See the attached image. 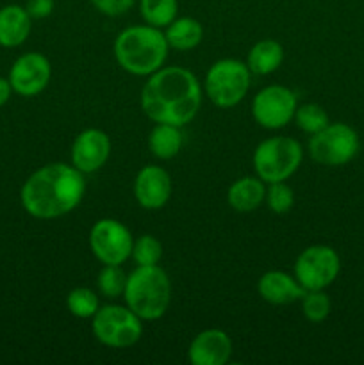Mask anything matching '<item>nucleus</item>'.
<instances>
[{"instance_id":"nucleus-1","label":"nucleus","mask_w":364,"mask_h":365,"mask_svg":"<svg viewBox=\"0 0 364 365\" xmlns=\"http://www.w3.org/2000/svg\"><path fill=\"white\" fill-rule=\"evenodd\" d=\"M202 106V86L189 70L163 66L148 75L141 89V109L153 123L184 127Z\"/></svg>"},{"instance_id":"nucleus-2","label":"nucleus","mask_w":364,"mask_h":365,"mask_svg":"<svg viewBox=\"0 0 364 365\" xmlns=\"http://www.w3.org/2000/svg\"><path fill=\"white\" fill-rule=\"evenodd\" d=\"M86 192L84 173L71 164L52 163L36 170L24 182L20 202L36 220H56L77 209Z\"/></svg>"},{"instance_id":"nucleus-3","label":"nucleus","mask_w":364,"mask_h":365,"mask_svg":"<svg viewBox=\"0 0 364 365\" xmlns=\"http://www.w3.org/2000/svg\"><path fill=\"white\" fill-rule=\"evenodd\" d=\"M164 32L152 25H132L123 29L114 41V57L121 70L136 77H148L164 66L168 59Z\"/></svg>"},{"instance_id":"nucleus-4","label":"nucleus","mask_w":364,"mask_h":365,"mask_svg":"<svg viewBox=\"0 0 364 365\" xmlns=\"http://www.w3.org/2000/svg\"><path fill=\"white\" fill-rule=\"evenodd\" d=\"M123 298L128 309L141 321L161 319L170 309V277L159 264L138 266L128 274Z\"/></svg>"},{"instance_id":"nucleus-5","label":"nucleus","mask_w":364,"mask_h":365,"mask_svg":"<svg viewBox=\"0 0 364 365\" xmlns=\"http://www.w3.org/2000/svg\"><path fill=\"white\" fill-rule=\"evenodd\" d=\"M303 159V148L296 139L275 135L259 143L253 152V170L264 184L285 182L298 171Z\"/></svg>"},{"instance_id":"nucleus-6","label":"nucleus","mask_w":364,"mask_h":365,"mask_svg":"<svg viewBox=\"0 0 364 365\" xmlns=\"http://www.w3.org/2000/svg\"><path fill=\"white\" fill-rule=\"evenodd\" d=\"M252 71L246 63L238 59H220L207 70L203 91L207 98L220 109L238 106L250 89Z\"/></svg>"},{"instance_id":"nucleus-7","label":"nucleus","mask_w":364,"mask_h":365,"mask_svg":"<svg viewBox=\"0 0 364 365\" xmlns=\"http://www.w3.org/2000/svg\"><path fill=\"white\" fill-rule=\"evenodd\" d=\"M91 331L100 344L114 349H125L139 342L143 323L128 307L106 305L91 317Z\"/></svg>"},{"instance_id":"nucleus-8","label":"nucleus","mask_w":364,"mask_h":365,"mask_svg":"<svg viewBox=\"0 0 364 365\" xmlns=\"http://www.w3.org/2000/svg\"><path fill=\"white\" fill-rule=\"evenodd\" d=\"M359 135L346 123H328L309 139L310 157L323 166H343L350 163L359 152Z\"/></svg>"},{"instance_id":"nucleus-9","label":"nucleus","mask_w":364,"mask_h":365,"mask_svg":"<svg viewBox=\"0 0 364 365\" xmlns=\"http://www.w3.org/2000/svg\"><path fill=\"white\" fill-rule=\"evenodd\" d=\"M132 245L134 239L131 230L113 217L98 220L89 230V248L103 266H121L127 262L131 259Z\"/></svg>"},{"instance_id":"nucleus-10","label":"nucleus","mask_w":364,"mask_h":365,"mask_svg":"<svg viewBox=\"0 0 364 365\" xmlns=\"http://www.w3.org/2000/svg\"><path fill=\"white\" fill-rule=\"evenodd\" d=\"M341 262L334 248L314 245L303 250L295 262V278L305 291H325L338 278Z\"/></svg>"},{"instance_id":"nucleus-11","label":"nucleus","mask_w":364,"mask_h":365,"mask_svg":"<svg viewBox=\"0 0 364 365\" xmlns=\"http://www.w3.org/2000/svg\"><path fill=\"white\" fill-rule=\"evenodd\" d=\"M298 100L293 89L280 84H271L261 89L252 102V116L259 127L278 130L295 120Z\"/></svg>"},{"instance_id":"nucleus-12","label":"nucleus","mask_w":364,"mask_h":365,"mask_svg":"<svg viewBox=\"0 0 364 365\" xmlns=\"http://www.w3.org/2000/svg\"><path fill=\"white\" fill-rule=\"evenodd\" d=\"M11 88L24 98H32L45 91L52 78L50 61L39 52H27L18 57L9 70Z\"/></svg>"},{"instance_id":"nucleus-13","label":"nucleus","mask_w":364,"mask_h":365,"mask_svg":"<svg viewBox=\"0 0 364 365\" xmlns=\"http://www.w3.org/2000/svg\"><path fill=\"white\" fill-rule=\"evenodd\" d=\"M111 139L100 128H86L71 145V164L81 173H95L109 160Z\"/></svg>"},{"instance_id":"nucleus-14","label":"nucleus","mask_w":364,"mask_h":365,"mask_svg":"<svg viewBox=\"0 0 364 365\" xmlns=\"http://www.w3.org/2000/svg\"><path fill=\"white\" fill-rule=\"evenodd\" d=\"M134 198L143 209L159 210L171 198V177L164 168L148 164L134 180Z\"/></svg>"},{"instance_id":"nucleus-15","label":"nucleus","mask_w":364,"mask_h":365,"mask_svg":"<svg viewBox=\"0 0 364 365\" xmlns=\"http://www.w3.org/2000/svg\"><path fill=\"white\" fill-rule=\"evenodd\" d=\"M231 356V337L218 328H209L195 335L188 349V359L193 365H225Z\"/></svg>"},{"instance_id":"nucleus-16","label":"nucleus","mask_w":364,"mask_h":365,"mask_svg":"<svg viewBox=\"0 0 364 365\" xmlns=\"http://www.w3.org/2000/svg\"><path fill=\"white\" fill-rule=\"evenodd\" d=\"M257 291L264 302L271 305H289L305 294V289L298 284L295 277L282 271H268L257 282Z\"/></svg>"},{"instance_id":"nucleus-17","label":"nucleus","mask_w":364,"mask_h":365,"mask_svg":"<svg viewBox=\"0 0 364 365\" xmlns=\"http://www.w3.org/2000/svg\"><path fill=\"white\" fill-rule=\"evenodd\" d=\"M32 29V18L27 9L18 4H9L0 9V46L16 48L27 41Z\"/></svg>"},{"instance_id":"nucleus-18","label":"nucleus","mask_w":364,"mask_h":365,"mask_svg":"<svg viewBox=\"0 0 364 365\" xmlns=\"http://www.w3.org/2000/svg\"><path fill=\"white\" fill-rule=\"evenodd\" d=\"M227 200L236 212H253L266 200V184L259 177L238 178L228 187Z\"/></svg>"},{"instance_id":"nucleus-19","label":"nucleus","mask_w":364,"mask_h":365,"mask_svg":"<svg viewBox=\"0 0 364 365\" xmlns=\"http://www.w3.org/2000/svg\"><path fill=\"white\" fill-rule=\"evenodd\" d=\"M284 61V46L275 39H261L250 48L246 66L252 75H270L280 68Z\"/></svg>"},{"instance_id":"nucleus-20","label":"nucleus","mask_w":364,"mask_h":365,"mask_svg":"<svg viewBox=\"0 0 364 365\" xmlns=\"http://www.w3.org/2000/svg\"><path fill=\"white\" fill-rule=\"evenodd\" d=\"M170 48L178 50V52H189L196 48L203 39V29L198 20L191 16L175 18L164 31Z\"/></svg>"},{"instance_id":"nucleus-21","label":"nucleus","mask_w":364,"mask_h":365,"mask_svg":"<svg viewBox=\"0 0 364 365\" xmlns=\"http://www.w3.org/2000/svg\"><path fill=\"white\" fill-rule=\"evenodd\" d=\"M182 145H184V135L177 125L157 123L148 135L150 152L161 160H170L177 157Z\"/></svg>"},{"instance_id":"nucleus-22","label":"nucleus","mask_w":364,"mask_h":365,"mask_svg":"<svg viewBox=\"0 0 364 365\" xmlns=\"http://www.w3.org/2000/svg\"><path fill=\"white\" fill-rule=\"evenodd\" d=\"M139 11L145 24L157 29H166L177 18V0H139Z\"/></svg>"},{"instance_id":"nucleus-23","label":"nucleus","mask_w":364,"mask_h":365,"mask_svg":"<svg viewBox=\"0 0 364 365\" xmlns=\"http://www.w3.org/2000/svg\"><path fill=\"white\" fill-rule=\"evenodd\" d=\"M66 307L71 316L79 317V319H91L96 310L100 309L98 296L93 289L77 287L68 294Z\"/></svg>"},{"instance_id":"nucleus-24","label":"nucleus","mask_w":364,"mask_h":365,"mask_svg":"<svg viewBox=\"0 0 364 365\" xmlns=\"http://www.w3.org/2000/svg\"><path fill=\"white\" fill-rule=\"evenodd\" d=\"M295 121L300 130L309 135L318 134V132L323 130L330 123L328 121V114L318 103H303V106L296 107Z\"/></svg>"},{"instance_id":"nucleus-25","label":"nucleus","mask_w":364,"mask_h":365,"mask_svg":"<svg viewBox=\"0 0 364 365\" xmlns=\"http://www.w3.org/2000/svg\"><path fill=\"white\" fill-rule=\"evenodd\" d=\"M127 278L128 274L121 269V266H103L100 269L98 278H96L100 294L111 299H116L120 296H123Z\"/></svg>"},{"instance_id":"nucleus-26","label":"nucleus","mask_w":364,"mask_h":365,"mask_svg":"<svg viewBox=\"0 0 364 365\" xmlns=\"http://www.w3.org/2000/svg\"><path fill=\"white\" fill-rule=\"evenodd\" d=\"M131 257L138 266H157L163 257V245L157 237L145 234L134 241Z\"/></svg>"},{"instance_id":"nucleus-27","label":"nucleus","mask_w":364,"mask_h":365,"mask_svg":"<svg viewBox=\"0 0 364 365\" xmlns=\"http://www.w3.org/2000/svg\"><path fill=\"white\" fill-rule=\"evenodd\" d=\"M300 302L303 316L310 323H323L330 314V298L323 291H307Z\"/></svg>"},{"instance_id":"nucleus-28","label":"nucleus","mask_w":364,"mask_h":365,"mask_svg":"<svg viewBox=\"0 0 364 365\" xmlns=\"http://www.w3.org/2000/svg\"><path fill=\"white\" fill-rule=\"evenodd\" d=\"M266 189V203L271 212L288 214L295 205V192L285 182H273L268 184Z\"/></svg>"},{"instance_id":"nucleus-29","label":"nucleus","mask_w":364,"mask_h":365,"mask_svg":"<svg viewBox=\"0 0 364 365\" xmlns=\"http://www.w3.org/2000/svg\"><path fill=\"white\" fill-rule=\"evenodd\" d=\"M98 13L106 14V16L116 18L127 13L136 0H89Z\"/></svg>"},{"instance_id":"nucleus-30","label":"nucleus","mask_w":364,"mask_h":365,"mask_svg":"<svg viewBox=\"0 0 364 365\" xmlns=\"http://www.w3.org/2000/svg\"><path fill=\"white\" fill-rule=\"evenodd\" d=\"M54 6H56L54 0H27L25 9L32 20H43V18H49L52 14Z\"/></svg>"},{"instance_id":"nucleus-31","label":"nucleus","mask_w":364,"mask_h":365,"mask_svg":"<svg viewBox=\"0 0 364 365\" xmlns=\"http://www.w3.org/2000/svg\"><path fill=\"white\" fill-rule=\"evenodd\" d=\"M13 93L14 91H13V88H11L9 78L0 77V107H4L7 102H9V98Z\"/></svg>"}]
</instances>
